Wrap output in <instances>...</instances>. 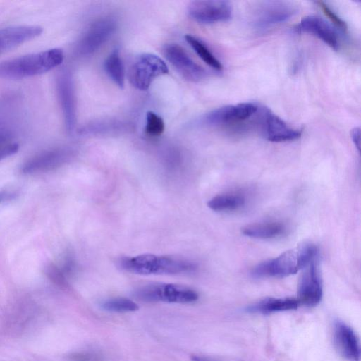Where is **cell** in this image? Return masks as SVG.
Masks as SVG:
<instances>
[{
	"label": "cell",
	"instance_id": "cell-23",
	"mask_svg": "<svg viewBox=\"0 0 361 361\" xmlns=\"http://www.w3.org/2000/svg\"><path fill=\"white\" fill-rule=\"evenodd\" d=\"M100 306L106 311L119 313L134 312L139 309L137 303L125 298L106 300L101 303Z\"/></svg>",
	"mask_w": 361,
	"mask_h": 361
},
{
	"label": "cell",
	"instance_id": "cell-27",
	"mask_svg": "<svg viewBox=\"0 0 361 361\" xmlns=\"http://www.w3.org/2000/svg\"><path fill=\"white\" fill-rule=\"evenodd\" d=\"M69 361H103L102 357L92 351L77 352L69 356Z\"/></svg>",
	"mask_w": 361,
	"mask_h": 361
},
{
	"label": "cell",
	"instance_id": "cell-28",
	"mask_svg": "<svg viewBox=\"0 0 361 361\" xmlns=\"http://www.w3.org/2000/svg\"><path fill=\"white\" fill-rule=\"evenodd\" d=\"M351 139L357 147V150L360 149V128L359 127H355L350 131Z\"/></svg>",
	"mask_w": 361,
	"mask_h": 361
},
{
	"label": "cell",
	"instance_id": "cell-9",
	"mask_svg": "<svg viewBox=\"0 0 361 361\" xmlns=\"http://www.w3.org/2000/svg\"><path fill=\"white\" fill-rule=\"evenodd\" d=\"M303 270L305 271L298 282L296 299L299 305L312 307L320 302L323 294L318 259L313 261Z\"/></svg>",
	"mask_w": 361,
	"mask_h": 361
},
{
	"label": "cell",
	"instance_id": "cell-18",
	"mask_svg": "<svg viewBox=\"0 0 361 361\" xmlns=\"http://www.w3.org/2000/svg\"><path fill=\"white\" fill-rule=\"evenodd\" d=\"M298 305L299 303L295 298H267L247 307L246 310L252 313L268 314L294 310L298 308Z\"/></svg>",
	"mask_w": 361,
	"mask_h": 361
},
{
	"label": "cell",
	"instance_id": "cell-6",
	"mask_svg": "<svg viewBox=\"0 0 361 361\" xmlns=\"http://www.w3.org/2000/svg\"><path fill=\"white\" fill-rule=\"evenodd\" d=\"M74 156L75 152L68 147L47 149L27 159L21 166V172L34 174L49 171L66 164Z\"/></svg>",
	"mask_w": 361,
	"mask_h": 361
},
{
	"label": "cell",
	"instance_id": "cell-8",
	"mask_svg": "<svg viewBox=\"0 0 361 361\" xmlns=\"http://www.w3.org/2000/svg\"><path fill=\"white\" fill-rule=\"evenodd\" d=\"M299 270L297 249H293L257 264L252 269L251 274L255 278H283L294 274Z\"/></svg>",
	"mask_w": 361,
	"mask_h": 361
},
{
	"label": "cell",
	"instance_id": "cell-4",
	"mask_svg": "<svg viewBox=\"0 0 361 361\" xmlns=\"http://www.w3.org/2000/svg\"><path fill=\"white\" fill-rule=\"evenodd\" d=\"M166 63L158 56L142 54L134 61L129 69L128 78L132 85L140 90H147L153 80L168 73Z\"/></svg>",
	"mask_w": 361,
	"mask_h": 361
},
{
	"label": "cell",
	"instance_id": "cell-29",
	"mask_svg": "<svg viewBox=\"0 0 361 361\" xmlns=\"http://www.w3.org/2000/svg\"><path fill=\"white\" fill-rule=\"evenodd\" d=\"M192 361H221L218 360H215L211 357H205V356H201V355H193L191 356Z\"/></svg>",
	"mask_w": 361,
	"mask_h": 361
},
{
	"label": "cell",
	"instance_id": "cell-22",
	"mask_svg": "<svg viewBox=\"0 0 361 361\" xmlns=\"http://www.w3.org/2000/svg\"><path fill=\"white\" fill-rule=\"evenodd\" d=\"M245 200L238 195H220L212 198L208 207L216 212L235 210L243 206Z\"/></svg>",
	"mask_w": 361,
	"mask_h": 361
},
{
	"label": "cell",
	"instance_id": "cell-14",
	"mask_svg": "<svg viewBox=\"0 0 361 361\" xmlns=\"http://www.w3.org/2000/svg\"><path fill=\"white\" fill-rule=\"evenodd\" d=\"M263 131L266 139L270 142H281L298 140L301 130L292 128L269 109H262Z\"/></svg>",
	"mask_w": 361,
	"mask_h": 361
},
{
	"label": "cell",
	"instance_id": "cell-1",
	"mask_svg": "<svg viewBox=\"0 0 361 361\" xmlns=\"http://www.w3.org/2000/svg\"><path fill=\"white\" fill-rule=\"evenodd\" d=\"M63 52L54 48L0 63V78L18 79L38 75L61 65Z\"/></svg>",
	"mask_w": 361,
	"mask_h": 361
},
{
	"label": "cell",
	"instance_id": "cell-17",
	"mask_svg": "<svg viewBox=\"0 0 361 361\" xmlns=\"http://www.w3.org/2000/svg\"><path fill=\"white\" fill-rule=\"evenodd\" d=\"M42 28L37 25H18L0 29V54L41 35Z\"/></svg>",
	"mask_w": 361,
	"mask_h": 361
},
{
	"label": "cell",
	"instance_id": "cell-19",
	"mask_svg": "<svg viewBox=\"0 0 361 361\" xmlns=\"http://www.w3.org/2000/svg\"><path fill=\"white\" fill-rule=\"evenodd\" d=\"M284 231L283 224L279 222H264L247 225L242 233L248 237L259 239H271L281 235Z\"/></svg>",
	"mask_w": 361,
	"mask_h": 361
},
{
	"label": "cell",
	"instance_id": "cell-5",
	"mask_svg": "<svg viewBox=\"0 0 361 361\" xmlns=\"http://www.w3.org/2000/svg\"><path fill=\"white\" fill-rule=\"evenodd\" d=\"M296 6L286 1H265L254 10L251 16L252 26L258 31H265L276 25L286 22L297 13Z\"/></svg>",
	"mask_w": 361,
	"mask_h": 361
},
{
	"label": "cell",
	"instance_id": "cell-16",
	"mask_svg": "<svg viewBox=\"0 0 361 361\" xmlns=\"http://www.w3.org/2000/svg\"><path fill=\"white\" fill-rule=\"evenodd\" d=\"M295 29L298 32H306L316 36L334 50L339 48L336 32L326 21L319 16H306Z\"/></svg>",
	"mask_w": 361,
	"mask_h": 361
},
{
	"label": "cell",
	"instance_id": "cell-2",
	"mask_svg": "<svg viewBox=\"0 0 361 361\" xmlns=\"http://www.w3.org/2000/svg\"><path fill=\"white\" fill-rule=\"evenodd\" d=\"M118 263L122 269L140 275L180 274L190 273L197 268L195 263L185 259L153 254L124 257Z\"/></svg>",
	"mask_w": 361,
	"mask_h": 361
},
{
	"label": "cell",
	"instance_id": "cell-11",
	"mask_svg": "<svg viewBox=\"0 0 361 361\" xmlns=\"http://www.w3.org/2000/svg\"><path fill=\"white\" fill-rule=\"evenodd\" d=\"M116 22L111 17L95 21L83 35L78 45V52L87 56L97 51L114 33Z\"/></svg>",
	"mask_w": 361,
	"mask_h": 361
},
{
	"label": "cell",
	"instance_id": "cell-24",
	"mask_svg": "<svg viewBox=\"0 0 361 361\" xmlns=\"http://www.w3.org/2000/svg\"><path fill=\"white\" fill-rule=\"evenodd\" d=\"M164 128V122L159 116L152 111L147 113L145 130L147 135L159 136L163 133Z\"/></svg>",
	"mask_w": 361,
	"mask_h": 361
},
{
	"label": "cell",
	"instance_id": "cell-26",
	"mask_svg": "<svg viewBox=\"0 0 361 361\" xmlns=\"http://www.w3.org/2000/svg\"><path fill=\"white\" fill-rule=\"evenodd\" d=\"M315 3L318 5L324 15L340 30L346 31L348 26L346 23L341 19L334 11L328 6L323 1H317Z\"/></svg>",
	"mask_w": 361,
	"mask_h": 361
},
{
	"label": "cell",
	"instance_id": "cell-12",
	"mask_svg": "<svg viewBox=\"0 0 361 361\" xmlns=\"http://www.w3.org/2000/svg\"><path fill=\"white\" fill-rule=\"evenodd\" d=\"M166 59L185 79L197 82L206 75L203 68L195 63L178 44H168L164 49Z\"/></svg>",
	"mask_w": 361,
	"mask_h": 361
},
{
	"label": "cell",
	"instance_id": "cell-25",
	"mask_svg": "<svg viewBox=\"0 0 361 361\" xmlns=\"http://www.w3.org/2000/svg\"><path fill=\"white\" fill-rule=\"evenodd\" d=\"M18 144L7 132L0 130V161L18 152Z\"/></svg>",
	"mask_w": 361,
	"mask_h": 361
},
{
	"label": "cell",
	"instance_id": "cell-21",
	"mask_svg": "<svg viewBox=\"0 0 361 361\" xmlns=\"http://www.w3.org/2000/svg\"><path fill=\"white\" fill-rule=\"evenodd\" d=\"M185 39L205 63L216 71L222 70L223 66L221 63L215 57L204 42L191 35H186Z\"/></svg>",
	"mask_w": 361,
	"mask_h": 361
},
{
	"label": "cell",
	"instance_id": "cell-30",
	"mask_svg": "<svg viewBox=\"0 0 361 361\" xmlns=\"http://www.w3.org/2000/svg\"><path fill=\"white\" fill-rule=\"evenodd\" d=\"M5 198V194L0 193V202Z\"/></svg>",
	"mask_w": 361,
	"mask_h": 361
},
{
	"label": "cell",
	"instance_id": "cell-20",
	"mask_svg": "<svg viewBox=\"0 0 361 361\" xmlns=\"http://www.w3.org/2000/svg\"><path fill=\"white\" fill-rule=\"evenodd\" d=\"M104 71L111 80L118 87L125 83V69L118 49L114 50L106 57L104 63Z\"/></svg>",
	"mask_w": 361,
	"mask_h": 361
},
{
	"label": "cell",
	"instance_id": "cell-13",
	"mask_svg": "<svg viewBox=\"0 0 361 361\" xmlns=\"http://www.w3.org/2000/svg\"><path fill=\"white\" fill-rule=\"evenodd\" d=\"M258 110L253 103L244 102L235 105H228L209 112L204 118L207 124L212 126L223 125L238 122L249 118Z\"/></svg>",
	"mask_w": 361,
	"mask_h": 361
},
{
	"label": "cell",
	"instance_id": "cell-7",
	"mask_svg": "<svg viewBox=\"0 0 361 361\" xmlns=\"http://www.w3.org/2000/svg\"><path fill=\"white\" fill-rule=\"evenodd\" d=\"M56 86L66 129L68 133H73L76 123V99L73 77L68 70L59 73Z\"/></svg>",
	"mask_w": 361,
	"mask_h": 361
},
{
	"label": "cell",
	"instance_id": "cell-15",
	"mask_svg": "<svg viewBox=\"0 0 361 361\" xmlns=\"http://www.w3.org/2000/svg\"><path fill=\"white\" fill-rule=\"evenodd\" d=\"M333 334L338 353L347 361H360V341L353 329L345 322L338 320L334 324Z\"/></svg>",
	"mask_w": 361,
	"mask_h": 361
},
{
	"label": "cell",
	"instance_id": "cell-10",
	"mask_svg": "<svg viewBox=\"0 0 361 361\" xmlns=\"http://www.w3.org/2000/svg\"><path fill=\"white\" fill-rule=\"evenodd\" d=\"M190 18L204 24L228 20L232 16V7L226 1H195L188 8Z\"/></svg>",
	"mask_w": 361,
	"mask_h": 361
},
{
	"label": "cell",
	"instance_id": "cell-3",
	"mask_svg": "<svg viewBox=\"0 0 361 361\" xmlns=\"http://www.w3.org/2000/svg\"><path fill=\"white\" fill-rule=\"evenodd\" d=\"M133 296L146 302H167L190 303L198 299V294L193 289L173 283H155L137 288Z\"/></svg>",
	"mask_w": 361,
	"mask_h": 361
}]
</instances>
